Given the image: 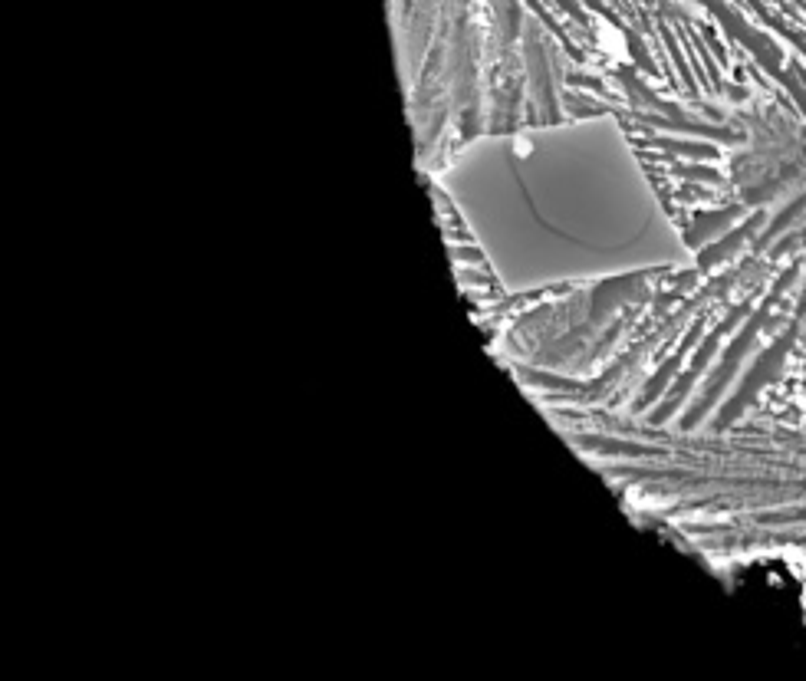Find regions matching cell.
Instances as JSON below:
<instances>
[{
	"label": "cell",
	"instance_id": "obj_1",
	"mask_svg": "<svg viewBox=\"0 0 806 681\" xmlns=\"http://www.w3.org/2000/svg\"><path fill=\"white\" fill-rule=\"evenodd\" d=\"M438 191L510 297L685 257L612 119L478 135L438 172Z\"/></svg>",
	"mask_w": 806,
	"mask_h": 681
},
{
	"label": "cell",
	"instance_id": "obj_2",
	"mask_svg": "<svg viewBox=\"0 0 806 681\" xmlns=\"http://www.w3.org/2000/svg\"><path fill=\"white\" fill-rule=\"evenodd\" d=\"M741 586L754 589L757 596H764L774 606H783V609H797L800 599H803V589H806V583L793 573V566L780 563V560L754 563L751 570L741 576Z\"/></svg>",
	"mask_w": 806,
	"mask_h": 681
}]
</instances>
